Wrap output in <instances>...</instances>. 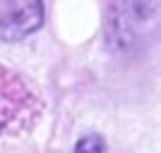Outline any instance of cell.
<instances>
[{
    "label": "cell",
    "instance_id": "obj_1",
    "mask_svg": "<svg viewBox=\"0 0 161 153\" xmlns=\"http://www.w3.org/2000/svg\"><path fill=\"white\" fill-rule=\"evenodd\" d=\"M43 113L39 93L22 74L0 67V136H17L29 132Z\"/></svg>",
    "mask_w": 161,
    "mask_h": 153
},
{
    "label": "cell",
    "instance_id": "obj_2",
    "mask_svg": "<svg viewBox=\"0 0 161 153\" xmlns=\"http://www.w3.org/2000/svg\"><path fill=\"white\" fill-rule=\"evenodd\" d=\"M43 3L39 0H0V41L14 43L43 27Z\"/></svg>",
    "mask_w": 161,
    "mask_h": 153
},
{
    "label": "cell",
    "instance_id": "obj_3",
    "mask_svg": "<svg viewBox=\"0 0 161 153\" xmlns=\"http://www.w3.org/2000/svg\"><path fill=\"white\" fill-rule=\"evenodd\" d=\"M103 148H106V141L99 134H87V136H82L77 141L75 153H103Z\"/></svg>",
    "mask_w": 161,
    "mask_h": 153
}]
</instances>
